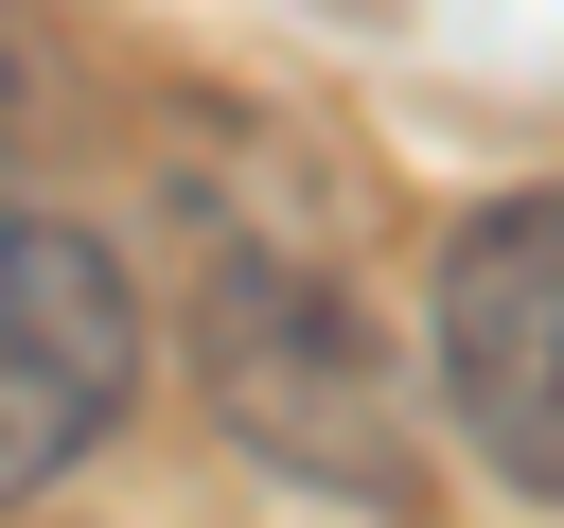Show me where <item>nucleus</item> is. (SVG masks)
Masks as SVG:
<instances>
[{
  "instance_id": "1",
  "label": "nucleus",
  "mask_w": 564,
  "mask_h": 528,
  "mask_svg": "<svg viewBox=\"0 0 564 528\" xmlns=\"http://www.w3.org/2000/svg\"><path fill=\"white\" fill-rule=\"evenodd\" d=\"M194 370H212L229 440H247L282 493H352V510H388V528L423 510L405 405H388L352 299H335L300 246H212V282H194Z\"/></svg>"
},
{
  "instance_id": "2",
  "label": "nucleus",
  "mask_w": 564,
  "mask_h": 528,
  "mask_svg": "<svg viewBox=\"0 0 564 528\" xmlns=\"http://www.w3.org/2000/svg\"><path fill=\"white\" fill-rule=\"evenodd\" d=\"M441 405L494 493L564 510V194H494L441 229Z\"/></svg>"
},
{
  "instance_id": "3",
  "label": "nucleus",
  "mask_w": 564,
  "mask_h": 528,
  "mask_svg": "<svg viewBox=\"0 0 564 528\" xmlns=\"http://www.w3.org/2000/svg\"><path fill=\"white\" fill-rule=\"evenodd\" d=\"M123 405H141V282L88 229L0 211V510H35L70 458H106Z\"/></svg>"
}]
</instances>
